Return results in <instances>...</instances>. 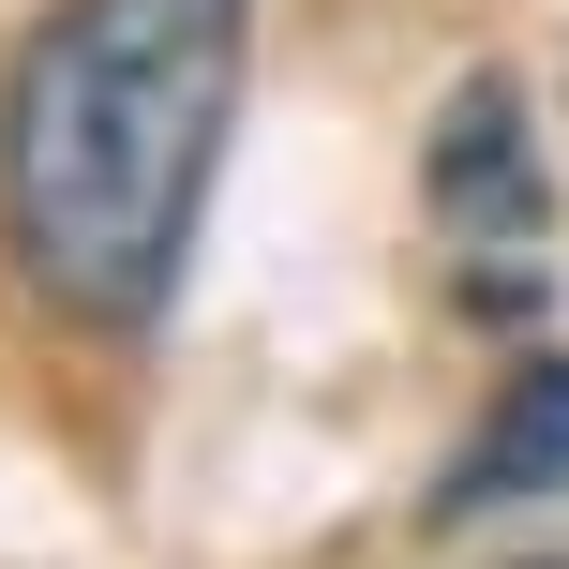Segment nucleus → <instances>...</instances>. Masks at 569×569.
<instances>
[{"instance_id": "nucleus-3", "label": "nucleus", "mask_w": 569, "mask_h": 569, "mask_svg": "<svg viewBox=\"0 0 569 569\" xmlns=\"http://www.w3.org/2000/svg\"><path fill=\"white\" fill-rule=\"evenodd\" d=\"M510 510H569V360H525L435 480V525H510Z\"/></svg>"}, {"instance_id": "nucleus-1", "label": "nucleus", "mask_w": 569, "mask_h": 569, "mask_svg": "<svg viewBox=\"0 0 569 569\" xmlns=\"http://www.w3.org/2000/svg\"><path fill=\"white\" fill-rule=\"evenodd\" d=\"M256 0H60L0 60V256L76 330H150L210 226Z\"/></svg>"}, {"instance_id": "nucleus-2", "label": "nucleus", "mask_w": 569, "mask_h": 569, "mask_svg": "<svg viewBox=\"0 0 569 569\" xmlns=\"http://www.w3.org/2000/svg\"><path fill=\"white\" fill-rule=\"evenodd\" d=\"M435 226H450L465 256H525V240L555 226V180H540V136H525L510 76H465L450 120H435Z\"/></svg>"}]
</instances>
